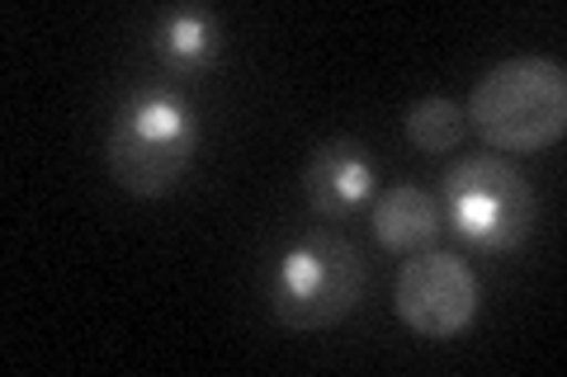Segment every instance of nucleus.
Masks as SVG:
<instances>
[{
	"instance_id": "6e6552de",
	"label": "nucleus",
	"mask_w": 567,
	"mask_h": 377,
	"mask_svg": "<svg viewBox=\"0 0 567 377\" xmlns=\"http://www.w3.org/2000/svg\"><path fill=\"white\" fill-rule=\"evenodd\" d=\"M223 39H218V20L208 10H171L156 24V57L175 76H204L218 62Z\"/></svg>"
},
{
	"instance_id": "7ed1b4c3",
	"label": "nucleus",
	"mask_w": 567,
	"mask_h": 377,
	"mask_svg": "<svg viewBox=\"0 0 567 377\" xmlns=\"http://www.w3.org/2000/svg\"><path fill=\"white\" fill-rule=\"evenodd\" d=\"M440 208H445V231L483 255L520 250L539 218L529 179L496 151L450 160L440 175Z\"/></svg>"
},
{
	"instance_id": "0eeeda50",
	"label": "nucleus",
	"mask_w": 567,
	"mask_h": 377,
	"mask_svg": "<svg viewBox=\"0 0 567 377\" xmlns=\"http://www.w3.org/2000/svg\"><path fill=\"white\" fill-rule=\"evenodd\" d=\"M369 227H374V241L393 255H416V250H431L445 237V208L431 189L421 185H393L374 193V208H369Z\"/></svg>"
},
{
	"instance_id": "423d86ee",
	"label": "nucleus",
	"mask_w": 567,
	"mask_h": 377,
	"mask_svg": "<svg viewBox=\"0 0 567 377\" xmlns=\"http://www.w3.org/2000/svg\"><path fill=\"white\" fill-rule=\"evenodd\" d=\"M374 189H379V170L360 137L317 142V151L308 156V170H303V199L317 218L341 222L364 203H374Z\"/></svg>"
},
{
	"instance_id": "f257e3e1",
	"label": "nucleus",
	"mask_w": 567,
	"mask_h": 377,
	"mask_svg": "<svg viewBox=\"0 0 567 377\" xmlns=\"http://www.w3.org/2000/svg\"><path fill=\"white\" fill-rule=\"evenodd\" d=\"M204 142V123L194 104L171 85H137L118 100L110 137H104V166L128 199L156 203L171 199L189 175Z\"/></svg>"
},
{
	"instance_id": "1a4fd4ad",
	"label": "nucleus",
	"mask_w": 567,
	"mask_h": 377,
	"mask_svg": "<svg viewBox=\"0 0 567 377\" xmlns=\"http://www.w3.org/2000/svg\"><path fill=\"white\" fill-rule=\"evenodd\" d=\"M402 133L421 156H450L464 147V137H468L464 104H454L450 95H425L416 104H406Z\"/></svg>"
},
{
	"instance_id": "39448f33",
	"label": "nucleus",
	"mask_w": 567,
	"mask_h": 377,
	"mask_svg": "<svg viewBox=\"0 0 567 377\" xmlns=\"http://www.w3.org/2000/svg\"><path fill=\"white\" fill-rule=\"evenodd\" d=\"M393 312L421 339H454L483 312V283H477L473 264L454 250H416L398 269Z\"/></svg>"
},
{
	"instance_id": "20e7f679",
	"label": "nucleus",
	"mask_w": 567,
	"mask_h": 377,
	"mask_svg": "<svg viewBox=\"0 0 567 377\" xmlns=\"http://www.w3.org/2000/svg\"><path fill=\"white\" fill-rule=\"evenodd\" d=\"M364 255L341 231H303L284 245L270 274V312L289 331H331L364 297Z\"/></svg>"
},
{
	"instance_id": "f03ea898",
	"label": "nucleus",
	"mask_w": 567,
	"mask_h": 377,
	"mask_svg": "<svg viewBox=\"0 0 567 377\" xmlns=\"http://www.w3.org/2000/svg\"><path fill=\"white\" fill-rule=\"evenodd\" d=\"M468 133L492 151H548L567 133V71L554 57L520 52L496 62L464 100Z\"/></svg>"
}]
</instances>
